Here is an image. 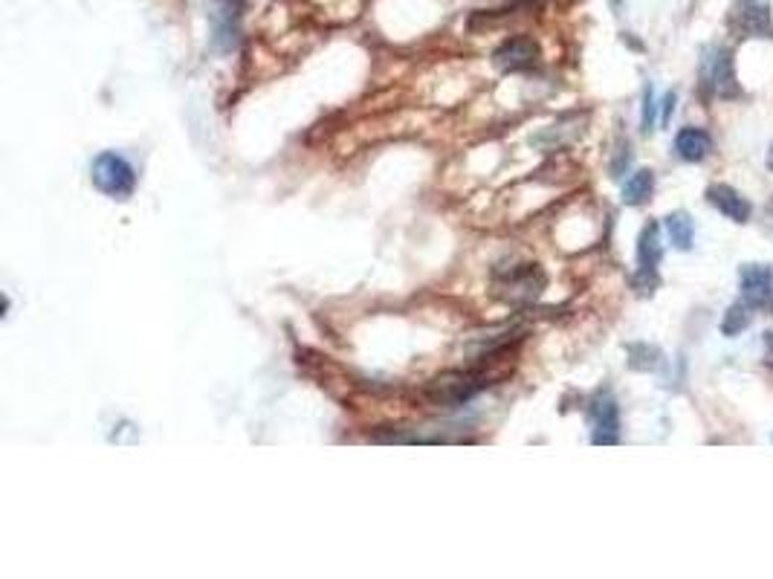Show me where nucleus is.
Returning a JSON list of instances; mask_svg holds the SVG:
<instances>
[{
	"label": "nucleus",
	"mask_w": 773,
	"mask_h": 579,
	"mask_svg": "<svg viewBox=\"0 0 773 579\" xmlns=\"http://www.w3.org/2000/svg\"><path fill=\"white\" fill-rule=\"evenodd\" d=\"M704 79L721 99H736L741 93L739 82H736V70H733V55L724 47L712 50L710 58H704Z\"/></svg>",
	"instance_id": "4"
},
{
	"label": "nucleus",
	"mask_w": 773,
	"mask_h": 579,
	"mask_svg": "<svg viewBox=\"0 0 773 579\" xmlns=\"http://www.w3.org/2000/svg\"><path fill=\"white\" fill-rule=\"evenodd\" d=\"M658 273L652 270V266H637V273L632 275V287L641 293V295H652L658 290Z\"/></svg>",
	"instance_id": "16"
},
{
	"label": "nucleus",
	"mask_w": 773,
	"mask_h": 579,
	"mask_svg": "<svg viewBox=\"0 0 773 579\" xmlns=\"http://www.w3.org/2000/svg\"><path fill=\"white\" fill-rule=\"evenodd\" d=\"M655 113H658V101L652 96V87H646L643 91V133L655 128Z\"/></svg>",
	"instance_id": "17"
},
{
	"label": "nucleus",
	"mask_w": 773,
	"mask_h": 579,
	"mask_svg": "<svg viewBox=\"0 0 773 579\" xmlns=\"http://www.w3.org/2000/svg\"><path fill=\"white\" fill-rule=\"evenodd\" d=\"M750 324V304L739 302L733 307H727V314L721 319V333L724 336H739Z\"/></svg>",
	"instance_id": "14"
},
{
	"label": "nucleus",
	"mask_w": 773,
	"mask_h": 579,
	"mask_svg": "<svg viewBox=\"0 0 773 579\" xmlns=\"http://www.w3.org/2000/svg\"><path fill=\"white\" fill-rule=\"evenodd\" d=\"M629 162H632V148H629V142H623V145L617 148L614 162H612V177H623V174H626Z\"/></svg>",
	"instance_id": "18"
},
{
	"label": "nucleus",
	"mask_w": 773,
	"mask_h": 579,
	"mask_svg": "<svg viewBox=\"0 0 773 579\" xmlns=\"http://www.w3.org/2000/svg\"><path fill=\"white\" fill-rule=\"evenodd\" d=\"M612 4H620V0H612Z\"/></svg>",
	"instance_id": "21"
},
{
	"label": "nucleus",
	"mask_w": 773,
	"mask_h": 579,
	"mask_svg": "<svg viewBox=\"0 0 773 579\" xmlns=\"http://www.w3.org/2000/svg\"><path fill=\"white\" fill-rule=\"evenodd\" d=\"M658 362H661V351L658 348L643 345V343L629 345V365L634 371H652V368H658Z\"/></svg>",
	"instance_id": "15"
},
{
	"label": "nucleus",
	"mask_w": 773,
	"mask_h": 579,
	"mask_svg": "<svg viewBox=\"0 0 773 579\" xmlns=\"http://www.w3.org/2000/svg\"><path fill=\"white\" fill-rule=\"evenodd\" d=\"M768 169L773 171V145H770V154H768Z\"/></svg>",
	"instance_id": "20"
},
{
	"label": "nucleus",
	"mask_w": 773,
	"mask_h": 579,
	"mask_svg": "<svg viewBox=\"0 0 773 579\" xmlns=\"http://www.w3.org/2000/svg\"><path fill=\"white\" fill-rule=\"evenodd\" d=\"M501 290L510 302H533L545 290V273L536 264L513 266L507 278L501 281Z\"/></svg>",
	"instance_id": "7"
},
{
	"label": "nucleus",
	"mask_w": 773,
	"mask_h": 579,
	"mask_svg": "<svg viewBox=\"0 0 773 579\" xmlns=\"http://www.w3.org/2000/svg\"><path fill=\"white\" fill-rule=\"evenodd\" d=\"M712 151V137L704 128H681L675 137V154L687 162H701Z\"/></svg>",
	"instance_id": "10"
},
{
	"label": "nucleus",
	"mask_w": 773,
	"mask_h": 579,
	"mask_svg": "<svg viewBox=\"0 0 773 579\" xmlns=\"http://www.w3.org/2000/svg\"><path fill=\"white\" fill-rule=\"evenodd\" d=\"M91 177L101 195L116 198V200H128L133 195V188H137V174H133L130 162L122 154H113V151H105L93 159Z\"/></svg>",
	"instance_id": "2"
},
{
	"label": "nucleus",
	"mask_w": 773,
	"mask_h": 579,
	"mask_svg": "<svg viewBox=\"0 0 773 579\" xmlns=\"http://www.w3.org/2000/svg\"><path fill=\"white\" fill-rule=\"evenodd\" d=\"M489 380H493V374H487V371H449V374L438 377L435 382L426 385V400L435 406H443V409H455L460 403H467V400H472L475 394H478L481 389H487Z\"/></svg>",
	"instance_id": "1"
},
{
	"label": "nucleus",
	"mask_w": 773,
	"mask_h": 579,
	"mask_svg": "<svg viewBox=\"0 0 773 579\" xmlns=\"http://www.w3.org/2000/svg\"><path fill=\"white\" fill-rule=\"evenodd\" d=\"M652 188H655V174L649 169L634 171L626 186H623V203L626 206H643L652 198Z\"/></svg>",
	"instance_id": "12"
},
{
	"label": "nucleus",
	"mask_w": 773,
	"mask_h": 579,
	"mask_svg": "<svg viewBox=\"0 0 773 579\" xmlns=\"http://www.w3.org/2000/svg\"><path fill=\"white\" fill-rule=\"evenodd\" d=\"M773 295V270L765 264H748L741 270V302L750 307H765Z\"/></svg>",
	"instance_id": "8"
},
{
	"label": "nucleus",
	"mask_w": 773,
	"mask_h": 579,
	"mask_svg": "<svg viewBox=\"0 0 773 579\" xmlns=\"http://www.w3.org/2000/svg\"><path fill=\"white\" fill-rule=\"evenodd\" d=\"M588 418H591V440L597 447H612V443L620 440V411L612 394L600 391L597 397L591 400L588 406Z\"/></svg>",
	"instance_id": "3"
},
{
	"label": "nucleus",
	"mask_w": 773,
	"mask_h": 579,
	"mask_svg": "<svg viewBox=\"0 0 773 579\" xmlns=\"http://www.w3.org/2000/svg\"><path fill=\"white\" fill-rule=\"evenodd\" d=\"M663 258V244H661V227L652 220V224L643 227L641 237H637V264L641 266H652L658 270V264Z\"/></svg>",
	"instance_id": "11"
},
{
	"label": "nucleus",
	"mask_w": 773,
	"mask_h": 579,
	"mask_svg": "<svg viewBox=\"0 0 773 579\" xmlns=\"http://www.w3.org/2000/svg\"><path fill=\"white\" fill-rule=\"evenodd\" d=\"M733 29L739 35L773 38V18L765 0H741L733 12Z\"/></svg>",
	"instance_id": "6"
},
{
	"label": "nucleus",
	"mask_w": 773,
	"mask_h": 579,
	"mask_svg": "<svg viewBox=\"0 0 773 579\" xmlns=\"http://www.w3.org/2000/svg\"><path fill=\"white\" fill-rule=\"evenodd\" d=\"M707 200L716 206L724 217H730L733 224H748L750 215H753L750 200L745 195H739V191L733 186H727V183H712L707 188Z\"/></svg>",
	"instance_id": "9"
},
{
	"label": "nucleus",
	"mask_w": 773,
	"mask_h": 579,
	"mask_svg": "<svg viewBox=\"0 0 773 579\" xmlns=\"http://www.w3.org/2000/svg\"><path fill=\"white\" fill-rule=\"evenodd\" d=\"M675 99H678V93H675V91H669V93L663 96V116H661V125H669V116H672V111H675Z\"/></svg>",
	"instance_id": "19"
},
{
	"label": "nucleus",
	"mask_w": 773,
	"mask_h": 579,
	"mask_svg": "<svg viewBox=\"0 0 773 579\" xmlns=\"http://www.w3.org/2000/svg\"><path fill=\"white\" fill-rule=\"evenodd\" d=\"M493 62L504 72L530 70L533 64L539 62V47H536V41H533V38L516 35V38H507L501 43V47L496 50V55H493Z\"/></svg>",
	"instance_id": "5"
},
{
	"label": "nucleus",
	"mask_w": 773,
	"mask_h": 579,
	"mask_svg": "<svg viewBox=\"0 0 773 579\" xmlns=\"http://www.w3.org/2000/svg\"><path fill=\"white\" fill-rule=\"evenodd\" d=\"M666 232H669V241H672L678 249H692V241H695V224L692 217L687 212H672L666 217Z\"/></svg>",
	"instance_id": "13"
}]
</instances>
